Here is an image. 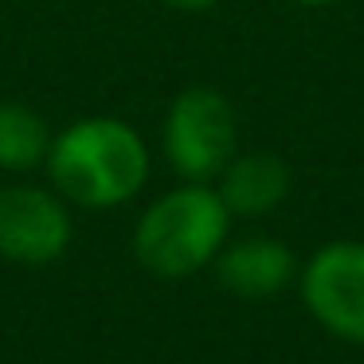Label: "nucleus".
Instances as JSON below:
<instances>
[{
  "label": "nucleus",
  "instance_id": "obj_1",
  "mask_svg": "<svg viewBox=\"0 0 364 364\" xmlns=\"http://www.w3.org/2000/svg\"><path fill=\"white\" fill-rule=\"evenodd\" d=\"M51 188L67 204L106 212L122 208L149 181V145L129 122L95 114L51 134L48 149Z\"/></svg>",
  "mask_w": 364,
  "mask_h": 364
},
{
  "label": "nucleus",
  "instance_id": "obj_2",
  "mask_svg": "<svg viewBox=\"0 0 364 364\" xmlns=\"http://www.w3.org/2000/svg\"><path fill=\"white\" fill-rule=\"evenodd\" d=\"M231 220L235 215L212 184L184 181L141 212L134 228V255L157 278H188L215 262L231 235Z\"/></svg>",
  "mask_w": 364,
  "mask_h": 364
},
{
  "label": "nucleus",
  "instance_id": "obj_3",
  "mask_svg": "<svg viewBox=\"0 0 364 364\" xmlns=\"http://www.w3.org/2000/svg\"><path fill=\"white\" fill-rule=\"evenodd\" d=\"M161 149L181 181L212 184L239 153V114L215 87H184L161 122Z\"/></svg>",
  "mask_w": 364,
  "mask_h": 364
},
{
  "label": "nucleus",
  "instance_id": "obj_4",
  "mask_svg": "<svg viewBox=\"0 0 364 364\" xmlns=\"http://www.w3.org/2000/svg\"><path fill=\"white\" fill-rule=\"evenodd\" d=\"M301 301L325 333L364 345V243L333 239L301 267Z\"/></svg>",
  "mask_w": 364,
  "mask_h": 364
},
{
  "label": "nucleus",
  "instance_id": "obj_5",
  "mask_svg": "<svg viewBox=\"0 0 364 364\" xmlns=\"http://www.w3.org/2000/svg\"><path fill=\"white\" fill-rule=\"evenodd\" d=\"M71 212L55 188L0 184V259L48 267L71 247Z\"/></svg>",
  "mask_w": 364,
  "mask_h": 364
},
{
  "label": "nucleus",
  "instance_id": "obj_6",
  "mask_svg": "<svg viewBox=\"0 0 364 364\" xmlns=\"http://www.w3.org/2000/svg\"><path fill=\"white\" fill-rule=\"evenodd\" d=\"M212 267L220 286L235 298H274L298 274L294 251L274 235H247L239 243H223Z\"/></svg>",
  "mask_w": 364,
  "mask_h": 364
},
{
  "label": "nucleus",
  "instance_id": "obj_7",
  "mask_svg": "<svg viewBox=\"0 0 364 364\" xmlns=\"http://www.w3.org/2000/svg\"><path fill=\"white\" fill-rule=\"evenodd\" d=\"M215 192L228 204L231 215L243 220H259L270 215L290 192V165L278 153L255 149V153H235L220 176H215Z\"/></svg>",
  "mask_w": 364,
  "mask_h": 364
},
{
  "label": "nucleus",
  "instance_id": "obj_8",
  "mask_svg": "<svg viewBox=\"0 0 364 364\" xmlns=\"http://www.w3.org/2000/svg\"><path fill=\"white\" fill-rule=\"evenodd\" d=\"M51 126L28 102H0V173H32L48 161Z\"/></svg>",
  "mask_w": 364,
  "mask_h": 364
},
{
  "label": "nucleus",
  "instance_id": "obj_9",
  "mask_svg": "<svg viewBox=\"0 0 364 364\" xmlns=\"http://www.w3.org/2000/svg\"><path fill=\"white\" fill-rule=\"evenodd\" d=\"M161 4H168L173 12H208V9H215L220 0H161Z\"/></svg>",
  "mask_w": 364,
  "mask_h": 364
},
{
  "label": "nucleus",
  "instance_id": "obj_10",
  "mask_svg": "<svg viewBox=\"0 0 364 364\" xmlns=\"http://www.w3.org/2000/svg\"><path fill=\"white\" fill-rule=\"evenodd\" d=\"M301 9H329V4H341V0H294Z\"/></svg>",
  "mask_w": 364,
  "mask_h": 364
}]
</instances>
